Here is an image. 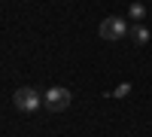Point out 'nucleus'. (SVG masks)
Here are the masks:
<instances>
[{"mask_svg": "<svg viewBox=\"0 0 152 137\" xmlns=\"http://www.w3.org/2000/svg\"><path fill=\"white\" fill-rule=\"evenodd\" d=\"M12 104H15V110H21V113H37V110L43 107V95H37V89L21 85V89H15V95H12Z\"/></svg>", "mask_w": 152, "mask_h": 137, "instance_id": "1", "label": "nucleus"}, {"mask_svg": "<svg viewBox=\"0 0 152 137\" xmlns=\"http://www.w3.org/2000/svg\"><path fill=\"white\" fill-rule=\"evenodd\" d=\"M97 34H100V40L116 43V40H122V37L128 34V21H125V18H119V15H110V18H104V21H100Z\"/></svg>", "mask_w": 152, "mask_h": 137, "instance_id": "2", "label": "nucleus"}, {"mask_svg": "<svg viewBox=\"0 0 152 137\" xmlns=\"http://www.w3.org/2000/svg\"><path fill=\"white\" fill-rule=\"evenodd\" d=\"M43 107L49 110V113H61V110L70 107V92L67 89H49L43 95Z\"/></svg>", "mask_w": 152, "mask_h": 137, "instance_id": "3", "label": "nucleus"}, {"mask_svg": "<svg viewBox=\"0 0 152 137\" xmlns=\"http://www.w3.org/2000/svg\"><path fill=\"white\" fill-rule=\"evenodd\" d=\"M131 40H134L137 46H146V43H149V31L143 28V24H134V28H131Z\"/></svg>", "mask_w": 152, "mask_h": 137, "instance_id": "4", "label": "nucleus"}, {"mask_svg": "<svg viewBox=\"0 0 152 137\" xmlns=\"http://www.w3.org/2000/svg\"><path fill=\"white\" fill-rule=\"evenodd\" d=\"M128 15H131L134 24H140V21L146 18V6H143V3H131V6H128Z\"/></svg>", "mask_w": 152, "mask_h": 137, "instance_id": "5", "label": "nucleus"}, {"mask_svg": "<svg viewBox=\"0 0 152 137\" xmlns=\"http://www.w3.org/2000/svg\"><path fill=\"white\" fill-rule=\"evenodd\" d=\"M128 92H131V82H122L119 89H113V92H107V97H125Z\"/></svg>", "mask_w": 152, "mask_h": 137, "instance_id": "6", "label": "nucleus"}]
</instances>
